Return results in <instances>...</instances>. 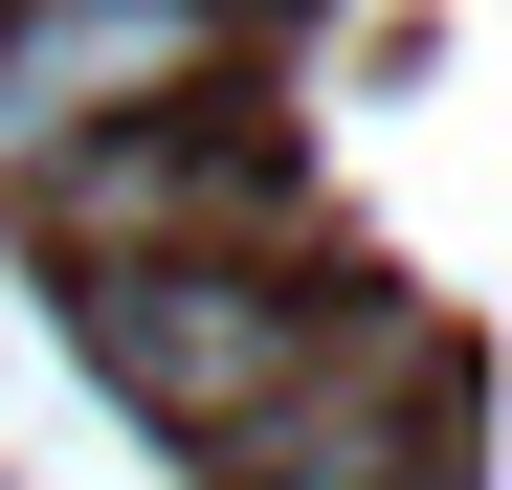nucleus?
<instances>
[{
	"mask_svg": "<svg viewBox=\"0 0 512 490\" xmlns=\"http://www.w3.org/2000/svg\"><path fill=\"white\" fill-rule=\"evenodd\" d=\"M90 357H112V401H134V424L245 446L268 401H312L334 290H290V268H90Z\"/></svg>",
	"mask_w": 512,
	"mask_h": 490,
	"instance_id": "f257e3e1",
	"label": "nucleus"
},
{
	"mask_svg": "<svg viewBox=\"0 0 512 490\" xmlns=\"http://www.w3.org/2000/svg\"><path fill=\"white\" fill-rule=\"evenodd\" d=\"M201 0H23L0 23V201H45L90 134H134V112H179L201 90Z\"/></svg>",
	"mask_w": 512,
	"mask_h": 490,
	"instance_id": "f03ea898",
	"label": "nucleus"
},
{
	"mask_svg": "<svg viewBox=\"0 0 512 490\" xmlns=\"http://www.w3.org/2000/svg\"><path fill=\"white\" fill-rule=\"evenodd\" d=\"M401 490H490V468H468V424H423V468H401Z\"/></svg>",
	"mask_w": 512,
	"mask_h": 490,
	"instance_id": "7ed1b4c3",
	"label": "nucleus"
}]
</instances>
